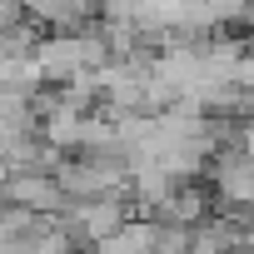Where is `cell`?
<instances>
[{"label": "cell", "mask_w": 254, "mask_h": 254, "mask_svg": "<svg viewBox=\"0 0 254 254\" xmlns=\"http://www.w3.org/2000/svg\"><path fill=\"white\" fill-rule=\"evenodd\" d=\"M90 10V0H35V15H45L50 25H70Z\"/></svg>", "instance_id": "3"}, {"label": "cell", "mask_w": 254, "mask_h": 254, "mask_svg": "<svg viewBox=\"0 0 254 254\" xmlns=\"http://www.w3.org/2000/svg\"><path fill=\"white\" fill-rule=\"evenodd\" d=\"M244 155L254 160V125H249V130H244Z\"/></svg>", "instance_id": "4"}, {"label": "cell", "mask_w": 254, "mask_h": 254, "mask_svg": "<svg viewBox=\"0 0 254 254\" xmlns=\"http://www.w3.org/2000/svg\"><path fill=\"white\" fill-rule=\"evenodd\" d=\"M10 199L15 204H30V209H50V204H60V190L50 185V180H15V190H10Z\"/></svg>", "instance_id": "2"}, {"label": "cell", "mask_w": 254, "mask_h": 254, "mask_svg": "<svg viewBox=\"0 0 254 254\" xmlns=\"http://www.w3.org/2000/svg\"><path fill=\"white\" fill-rule=\"evenodd\" d=\"M214 185H219V194H224L229 204H254V160H249V155H229V160L219 165Z\"/></svg>", "instance_id": "1"}]
</instances>
